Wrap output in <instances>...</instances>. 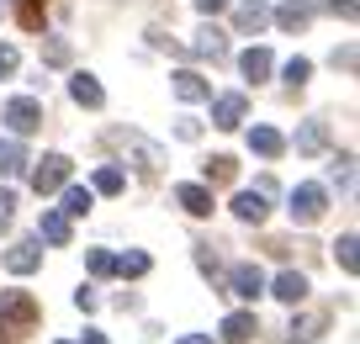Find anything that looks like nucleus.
Instances as JSON below:
<instances>
[{
	"mask_svg": "<svg viewBox=\"0 0 360 344\" xmlns=\"http://www.w3.org/2000/svg\"><path fill=\"white\" fill-rule=\"evenodd\" d=\"M64 186H69V159L64 154H43L37 170H32V191L37 196H53V191H64Z\"/></svg>",
	"mask_w": 360,
	"mask_h": 344,
	"instance_id": "1",
	"label": "nucleus"
},
{
	"mask_svg": "<svg viewBox=\"0 0 360 344\" xmlns=\"http://www.w3.org/2000/svg\"><path fill=\"white\" fill-rule=\"evenodd\" d=\"M323 212H328V191L323 186H297L292 191V222L307 228V222H318Z\"/></svg>",
	"mask_w": 360,
	"mask_h": 344,
	"instance_id": "2",
	"label": "nucleus"
},
{
	"mask_svg": "<svg viewBox=\"0 0 360 344\" xmlns=\"http://www.w3.org/2000/svg\"><path fill=\"white\" fill-rule=\"evenodd\" d=\"M6 122H11L16 138H22V133H37V127H43V106H37L32 96H16L11 106H6Z\"/></svg>",
	"mask_w": 360,
	"mask_h": 344,
	"instance_id": "3",
	"label": "nucleus"
},
{
	"mask_svg": "<svg viewBox=\"0 0 360 344\" xmlns=\"http://www.w3.org/2000/svg\"><path fill=\"white\" fill-rule=\"evenodd\" d=\"M0 318H11L16 329H32L37 323V302L27 297V291H6V297H0Z\"/></svg>",
	"mask_w": 360,
	"mask_h": 344,
	"instance_id": "4",
	"label": "nucleus"
},
{
	"mask_svg": "<svg viewBox=\"0 0 360 344\" xmlns=\"http://www.w3.org/2000/svg\"><path fill=\"white\" fill-rule=\"evenodd\" d=\"M228 291L255 302L259 291H265V270H259V265H233V270H228Z\"/></svg>",
	"mask_w": 360,
	"mask_h": 344,
	"instance_id": "5",
	"label": "nucleus"
},
{
	"mask_svg": "<svg viewBox=\"0 0 360 344\" xmlns=\"http://www.w3.org/2000/svg\"><path fill=\"white\" fill-rule=\"evenodd\" d=\"M244 111H249V101L238 96V90H233V96H217L212 101V127H223V133H228V127L244 122Z\"/></svg>",
	"mask_w": 360,
	"mask_h": 344,
	"instance_id": "6",
	"label": "nucleus"
},
{
	"mask_svg": "<svg viewBox=\"0 0 360 344\" xmlns=\"http://www.w3.org/2000/svg\"><path fill=\"white\" fill-rule=\"evenodd\" d=\"M217 333H223L228 344H249V339L259 333V323H255V312H228V318H223V329H217Z\"/></svg>",
	"mask_w": 360,
	"mask_h": 344,
	"instance_id": "7",
	"label": "nucleus"
},
{
	"mask_svg": "<svg viewBox=\"0 0 360 344\" xmlns=\"http://www.w3.org/2000/svg\"><path fill=\"white\" fill-rule=\"evenodd\" d=\"M186 53H196V58H212V64H217V58H228V37L217 32V27H202V32H196V43L186 48Z\"/></svg>",
	"mask_w": 360,
	"mask_h": 344,
	"instance_id": "8",
	"label": "nucleus"
},
{
	"mask_svg": "<svg viewBox=\"0 0 360 344\" xmlns=\"http://www.w3.org/2000/svg\"><path fill=\"white\" fill-rule=\"evenodd\" d=\"M175 201L191 212V217H212V191L207 186H175Z\"/></svg>",
	"mask_w": 360,
	"mask_h": 344,
	"instance_id": "9",
	"label": "nucleus"
},
{
	"mask_svg": "<svg viewBox=\"0 0 360 344\" xmlns=\"http://www.w3.org/2000/svg\"><path fill=\"white\" fill-rule=\"evenodd\" d=\"M233 212H238V217H244V222H265L270 217V207H265V191H238V196H233Z\"/></svg>",
	"mask_w": 360,
	"mask_h": 344,
	"instance_id": "10",
	"label": "nucleus"
},
{
	"mask_svg": "<svg viewBox=\"0 0 360 344\" xmlns=\"http://www.w3.org/2000/svg\"><path fill=\"white\" fill-rule=\"evenodd\" d=\"M249 148H255L259 159H281L286 154V138L276 133V127H255V133H249Z\"/></svg>",
	"mask_w": 360,
	"mask_h": 344,
	"instance_id": "11",
	"label": "nucleus"
},
{
	"mask_svg": "<svg viewBox=\"0 0 360 344\" xmlns=\"http://www.w3.org/2000/svg\"><path fill=\"white\" fill-rule=\"evenodd\" d=\"M6 265H11L16 276H32V270L43 265V249H37V238H27V244H16L11 255H6Z\"/></svg>",
	"mask_w": 360,
	"mask_h": 344,
	"instance_id": "12",
	"label": "nucleus"
},
{
	"mask_svg": "<svg viewBox=\"0 0 360 344\" xmlns=\"http://www.w3.org/2000/svg\"><path fill=\"white\" fill-rule=\"evenodd\" d=\"M270 291L297 307V302H307V276H302V270H286V276H276V286H270Z\"/></svg>",
	"mask_w": 360,
	"mask_h": 344,
	"instance_id": "13",
	"label": "nucleus"
},
{
	"mask_svg": "<svg viewBox=\"0 0 360 344\" xmlns=\"http://www.w3.org/2000/svg\"><path fill=\"white\" fill-rule=\"evenodd\" d=\"M69 96H75L79 106H90V111H96V106L106 101V90L96 85V75H75V79H69Z\"/></svg>",
	"mask_w": 360,
	"mask_h": 344,
	"instance_id": "14",
	"label": "nucleus"
},
{
	"mask_svg": "<svg viewBox=\"0 0 360 344\" xmlns=\"http://www.w3.org/2000/svg\"><path fill=\"white\" fill-rule=\"evenodd\" d=\"M37 234H43V244L64 249V244H69V217H64V212H43V222H37Z\"/></svg>",
	"mask_w": 360,
	"mask_h": 344,
	"instance_id": "15",
	"label": "nucleus"
},
{
	"mask_svg": "<svg viewBox=\"0 0 360 344\" xmlns=\"http://www.w3.org/2000/svg\"><path fill=\"white\" fill-rule=\"evenodd\" d=\"M175 96L180 101H207V96H212V85H207L196 69H180V75H175Z\"/></svg>",
	"mask_w": 360,
	"mask_h": 344,
	"instance_id": "16",
	"label": "nucleus"
},
{
	"mask_svg": "<svg viewBox=\"0 0 360 344\" xmlns=\"http://www.w3.org/2000/svg\"><path fill=\"white\" fill-rule=\"evenodd\" d=\"M27 165H32V159H27V148L16 144V138H0V175H22Z\"/></svg>",
	"mask_w": 360,
	"mask_h": 344,
	"instance_id": "17",
	"label": "nucleus"
},
{
	"mask_svg": "<svg viewBox=\"0 0 360 344\" xmlns=\"http://www.w3.org/2000/svg\"><path fill=\"white\" fill-rule=\"evenodd\" d=\"M276 22H281L286 32H302V27L313 22V6H307V0H286L281 11H276Z\"/></svg>",
	"mask_w": 360,
	"mask_h": 344,
	"instance_id": "18",
	"label": "nucleus"
},
{
	"mask_svg": "<svg viewBox=\"0 0 360 344\" xmlns=\"http://www.w3.org/2000/svg\"><path fill=\"white\" fill-rule=\"evenodd\" d=\"M265 22H270V6H265V0H244V6H238V32H259Z\"/></svg>",
	"mask_w": 360,
	"mask_h": 344,
	"instance_id": "19",
	"label": "nucleus"
},
{
	"mask_svg": "<svg viewBox=\"0 0 360 344\" xmlns=\"http://www.w3.org/2000/svg\"><path fill=\"white\" fill-rule=\"evenodd\" d=\"M328 148V127L323 122H307L302 133H297V154H323Z\"/></svg>",
	"mask_w": 360,
	"mask_h": 344,
	"instance_id": "20",
	"label": "nucleus"
},
{
	"mask_svg": "<svg viewBox=\"0 0 360 344\" xmlns=\"http://www.w3.org/2000/svg\"><path fill=\"white\" fill-rule=\"evenodd\" d=\"M112 276H148V255L143 249H133V255H112Z\"/></svg>",
	"mask_w": 360,
	"mask_h": 344,
	"instance_id": "21",
	"label": "nucleus"
},
{
	"mask_svg": "<svg viewBox=\"0 0 360 344\" xmlns=\"http://www.w3.org/2000/svg\"><path fill=\"white\" fill-rule=\"evenodd\" d=\"M90 207H96V196H90L85 186H69L64 191V217H85Z\"/></svg>",
	"mask_w": 360,
	"mask_h": 344,
	"instance_id": "22",
	"label": "nucleus"
},
{
	"mask_svg": "<svg viewBox=\"0 0 360 344\" xmlns=\"http://www.w3.org/2000/svg\"><path fill=\"white\" fill-rule=\"evenodd\" d=\"M238 69H244V79H265L270 75V53L265 48H249V53L238 58Z\"/></svg>",
	"mask_w": 360,
	"mask_h": 344,
	"instance_id": "23",
	"label": "nucleus"
},
{
	"mask_svg": "<svg viewBox=\"0 0 360 344\" xmlns=\"http://www.w3.org/2000/svg\"><path fill=\"white\" fill-rule=\"evenodd\" d=\"M122 186H127V175H122L117 165H101V170H96V191H101V196H117Z\"/></svg>",
	"mask_w": 360,
	"mask_h": 344,
	"instance_id": "24",
	"label": "nucleus"
},
{
	"mask_svg": "<svg viewBox=\"0 0 360 344\" xmlns=\"http://www.w3.org/2000/svg\"><path fill=\"white\" fill-rule=\"evenodd\" d=\"M238 175V165L228 154H217V159H207V180H212V186H228V180Z\"/></svg>",
	"mask_w": 360,
	"mask_h": 344,
	"instance_id": "25",
	"label": "nucleus"
},
{
	"mask_svg": "<svg viewBox=\"0 0 360 344\" xmlns=\"http://www.w3.org/2000/svg\"><path fill=\"white\" fill-rule=\"evenodd\" d=\"M69 58H75V48H69V43H64V37H48V43H43V64H53V69H64V64H69Z\"/></svg>",
	"mask_w": 360,
	"mask_h": 344,
	"instance_id": "26",
	"label": "nucleus"
},
{
	"mask_svg": "<svg viewBox=\"0 0 360 344\" xmlns=\"http://www.w3.org/2000/svg\"><path fill=\"white\" fill-rule=\"evenodd\" d=\"M292 333H297L302 344H313L318 333H323V312H307V318H297V323H292Z\"/></svg>",
	"mask_w": 360,
	"mask_h": 344,
	"instance_id": "27",
	"label": "nucleus"
},
{
	"mask_svg": "<svg viewBox=\"0 0 360 344\" xmlns=\"http://www.w3.org/2000/svg\"><path fill=\"white\" fill-rule=\"evenodd\" d=\"M334 249H339V265H345V276H355V270H360V255H355L360 244H355V234H345Z\"/></svg>",
	"mask_w": 360,
	"mask_h": 344,
	"instance_id": "28",
	"label": "nucleus"
},
{
	"mask_svg": "<svg viewBox=\"0 0 360 344\" xmlns=\"http://www.w3.org/2000/svg\"><path fill=\"white\" fill-rule=\"evenodd\" d=\"M307 79H313V64H307V58H286V85H297V90H302Z\"/></svg>",
	"mask_w": 360,
	"mask_h": 344,
	"instance_id": "29",
	"label": "nucleus"
},
{
	"mask_svg": "<svg viewBox=\"0 0 360 344\" xmlns=\"http://www.w3.org/2000/svg\"><path fill=\"white\" fill-rule=\"evenodd\" d=\"M43 6H48V0H22V27H27V32L43 27Z\"/></svg>",
	"mask_w": 360,
	"mask_h": 344,
	"instance_id": "30",
	"label": "nucleus"
},
{
	"mask_svg": "<svg viewBox=\"0 0 360 344\" xmlns=\"http://www.w3.org/2000/svg\"><path fill=\"white\" fill-rule=\"evenodd\" d=\"M85 265H90V276H112V255H106V249H90Z\"/></svg>",
	"mask_w": 360,
	"mask_h": 344,
	"instance_id": "31",
	"label": "nucleus"
},
{
	"mask_svg": "<svg viewBox=\"0 0 360 344\" xmlns=\"http://www.w3.org/2000/svg\"><path fill=\"white\" fill-rule=\"evenodd\" d=\"M16 64H22V53H16L11 43H0V79H6V75H16Z\"/></svg>",
	"mask_w": 360,
	"mask_h": 344,
	"instance_id": "32",
	"label": "nucleus"
},
{
	"mask_svg": "<svg viewBox=\"0 0 360 344\" xmlns=\"http://www.w3.org/2000/svg\"><path fill=\"white\" fill-rule=\"evenodd\" d=\"M11 212H16V191H0V234L11 228Z\"/></svg>",
	"mask_w": 360,
	"mask_h": 344,
	"instance_id": "33",
	"label": "nucleus"
},
{
	"mask_svg": "<svg viewBox=\"0 0 360 344\" xmlns=\"http://www.w3.org/2000/svg\"><path fill=\"white\" fill-rule=\"evenodd\" d=\"M196 265H202L207 276H217V255H212V244H196Z\"/></svg>",
	"mask_w": 360,
	"mask_h": 344,
	"instance_id": "34",
	"label": "nucleus"
},
{
	"mask_svg": "<svg viewBox=\"0 0 360 344\" xmlns=\"http://www.w3.org/2000/svg\"><path fill=\"white\" fill-rule=\"evenodd\" d=\"M180 138H186V144H196V138H202V122H191V117H180V127H175Z\"/></svg>",
	"mask_w": 360,
	"mask_h": 344,
	"instance_id": "35",
	"label": "nucleus"
},
{
	"mask_svg": "<svg viewBox=\"0 0 360 344\" xmlns=\"http://www.w3.org/2000/svg\"><path fill=\"white\" fill-rule=\"evenodd\" d=\"M75 307H79V312H96V291H90V286L75 291Z\"/></svg>",
	"mask_w": 360,
	"mask_h": 344,
	"instance_id": "36",
	"label": "nucleus"
},
{
	"mask_svg": "<svg viewBox=\"0 0 360 344\" xmlns=\"http://www.w3.org/2000/svg\"><path fill=\"white\" fill-rule=\"evenodd\" d=\"M328 11H334V16H349V22H355V0H328Z\"/></svg>",
	"mask_w": 360,
	"mask_h": 344,
	"instance_id": "37",
	"label": "nucleus"
},
{
	"mask_svg": "<svg viewBox=\"0 0 360 344\" xmlns=\"http://www.w3.org/2000/svg\"><path fill=\"white\" fill-rule=\"evenodd\" d=\"M223 6H228V0H196V11H202V16H217Z\"/></svg>",
	"mask_w": 360,
	"mask_h": 344,
	"instance_id": "38",
	"label": "nucleus"
},
{
	"mask_svg": "<svg viewBox=\"0 0 360 344\" xmlns=\"http://www.w3.org/2000/svg\"><path fill=\"white\" fill-rule=\"evenodd\" d=\"M175 344H212V339H207V333H180Z\"/></svg>",
	"mask_w": 360,
	"mask_h": 344,
	"instance_id": "39",
	"label": "nucleus"
},
{
	"mask_svg": "<svg viewBox=\"0 0 360 344\" xmlns=\"http://www.w3.org/2000/svg\"><path fill=\"white\" fill-rule=\"evenodd\" d=\"M0 344H16V333H11V323L0 318Z\"/></svg>",
	"mask_w": 360,
	"mask_h": 344,
	"instance_id": "40",
	"label": "nucleus"
},
{
	"mask_svg": "<svg viewBox=\"0 0 360 344\" xmlns=\"http://www.w3.org/2000/svg\"><path fill=\"white\" fill-rule=\"evenodd\" d=\"M85 344H106V333H85Z\"/></svg>",
	"mask_w": 360,
	"mask_h": 344,
	"instance_id": "41",
	"label": "nucleus"
}]
</instances>
